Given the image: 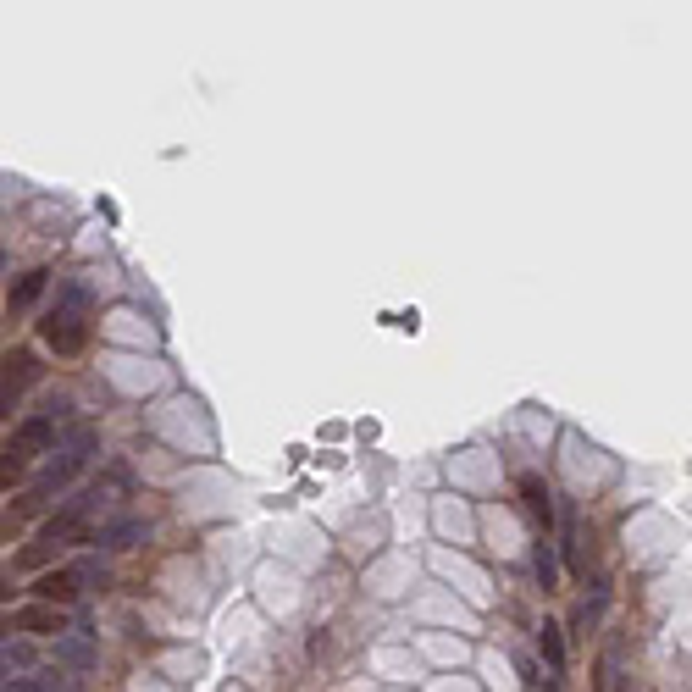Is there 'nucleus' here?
Masks as SVG:
<instances>
[{"mask_svg": "<svg viewBox=\"0 0 692 692\" xmlns=\"http://www.w3.org/2000/svg\"><path fill=\"white\" fill-rule=\"evenodd\" d=\"M50 443H56V410H39V416L17 421V432L6 438V482H12L39 449H50Z\"/></svg>", "mask_w": 692, "mask_h": 692, "instance_id": "1", "label": "nucleus"}, {"mask_svg": "<svg viewBox=\"0 0 692 692\" xmlns=\"http://www.w3.org/2000/svg\"><path fill=\"white\" fill-rule=\"evenodd\" d=\"M89 443H95V432H78V438H72L67 449H61V460H50V471H45V477H39L34 488L23 493V510H34V504H45L50 493H61L72 477H78V471H84V460H89Z\"/></svg>", "mask_w": 692, "mask_h": 692, "instance_id": "2", "label": "nucleus"}, {"mask_svg": "<svg viewBox=\"0 0 692 692\" xmlns=\"http://www.w3.org/2000/svg\"><path fill=\"white\" fill-rule=\"evenodd\" d=\"M39 338H45L56 355H78V349L89 344V327H84V316H78V311H61V305H56V311L39 322Z\"/></svg>", "mask_w": 692, "mask_h": 692, "instance_id": "3", "label": "nucleus"}, {"mask_svg": "<svg viewBox=\"0 0 692 692\" xmlns=\"http://www.w3.org/2000/svg\"><path fill=\"white\" fill-rule=\"evenodd\" d=\"M78 593H84L78 571H45V576L34 582V604H56V609H67Z\"/></svg>", "mask_w": 692, "mask_h": 692, "instance_id": "4", "label": "nucleus"}, {"mask_svg": "<svg viewBox=\"0 0 692 692\" xmlns=\"http://www.w3.org/2000/svg\"><path fill=\"white\" fill-rule=\"evenodd\" d=\"M17 632H39V637H45V632H67V615H61V609L56 604H28V609H17Z\"/></svg>", "mask_w": 692, "mask_h": 692, "instance_id": "5", "label": "nucleus"}, {"mask_svg": "<svg viewBox=\"0 0 692 692\" xmlns=\"http://www.w3.org/2000/svg\"><path fill=\"white\" fill-rule=\"evenodd\" d=\"M39 377V360H34V349H12L6 355V399H17L28 388V382Z\"/></svg>", "mask_w": 692, "mask_h": 692, "instance_id": "6", "label": "nucleus"}, {"mask_svg": "<svg viewBox=\"0 0 692 692\" xmlns=\"http://www.w3.org/2000/svg\"><path fill=\"white\" fill-rule=\"evenodd\" d=\"M133 537H144V521H106L100 532H89V543H100V549H128Z\"/></svg>", "mask_w": 692, "mask_h": 692, "instance_id": "7", "label": "nucleus"}, {"mask_svg": "<svg viewBox=\"0 0 692 692\" xmlns=\"http://www.w3.org/2000/svg\"><path fill=\"white\" fill-rule=\"evenodd\" d=\"M45 283H50L45 266H39V272H23V277H17V288L6 294V311H28V305H34V299L45 294Z\"/></svg>", "mask_w": 692, "mask_h": 692, "instance_id": "8", "label": "nucleus"}, {"mask_svg": "<svg viewBox=\"0 0 692 692\" xmlns=\"http://www.w3.org/2000/svg\"><path fill=\"white\" fill-rule=\"evenodd\" d=\"M521 499H526V515H532V521H543V526L554 521V504H549L543 477H521Z\"/></svg>", "mask_w": 692, "mask_h": 692, "instance_id": "9", "label": "nucleus"}, {"mask_svg": "<svg viewBox=\"0 0 692 692\" xmlns=\"http://www.w3.org/2000/svg\"><path fill=\"white\" fill-rule=\"evenodd\" d=\"M537 648H543V659H549L554 676H565V643H560V626L543 621V632H537Z\"/></svg>", "mask_w": 692, "mask_h": 692, "instance_id": "10", "label": "nucleus"}, {"mask_svg": "<svg viewBox=\"0 0 692 692\" xmlns=\"http://www.w3.org/2000/svg\"><path fill=\"white\" fill-rule=\"evenodd\" d=\"M56 659H67V665H95L84 637H56Z\"/></svg>", "mask_w": 692, "mask_h": 692, "instance_id": "11", "label": "nucleus"}, {"mask_svg": "<svg viewBox=\"0 0 692 692\" xmlns=\"http://www.w3.org/2000/svg\"><path fill=\"white\" fill-rule=\"evenodd\" d=\"M537 582H543V587H560V565H554L549 543H537Z\"/></svg>", "mask_w": 692, "mask_h": 692, "instance_id": "12", "label": "nucleus"}, {"mask_svg": "<svg viewBox=\"0 0 692 692\" xmlns=\"http://www.w3.org/2000/svg\"><path fill=\"white\" fill-rule=\"evenodd\" d=\"M6 692H56V676H12Z\"/></svg>", "mask_w": 692, "mask_h": 692, "instance_id": "13", "label": "nucleus"}, {"mask_svg": "<svg viewBox=\"0 0 692 692\" xmlns=\"http://www.w3.org/2000/svg\"><path fill=\"white\" fill-rule=\"evenodd\" d=\"M78 582H84V587H106L111 576H106V565H100V560H84V565H78Z\"/></svg>", "mask_w": 692, "mask_h": 692, "instance_id": "14", "label": "nucleus"}, {"mask_svg": "<svg viewBox=\"0 0 692 692\" xmlns=\"http://www.w3.org/2000/svg\"><path fill=\"white\" fill-rule=\"evenodd\" d=\"M28 659H34V648H28V643H6V670H12V665L23 670Z\"/></svg>", "mask_w": 692, "mask_h": 692, "instance_id": "15", "label": "nucleus"}, {"mask_svg": "<svg viewBox=\"0 0 692 692\" xmlns=\"http://www.w3.org/2000/svg\"><path fill=\"white\" fill-rule=\"evenodd\" d=\"M549 692H560V687H549Z\"/></svg>", "mask_w": 692, "mask_h": 692, "instance_id": "16", "label": "nucleus"}]
</instances>
